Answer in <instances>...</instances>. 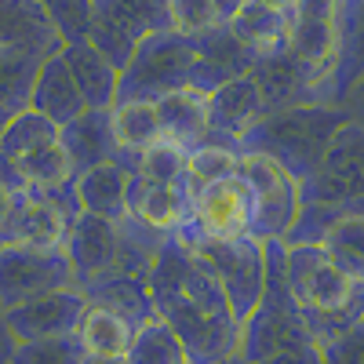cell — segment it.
<instances>
[{
    "label": "cell",
    "mask_w": 364,
    "mask_h": 364,
    "mask_svg": "<svg viewBox=\"0 0 364 364\" xmlns=\"http://www.w3.org/2000/svg\"><path fill=\"white\" fill-rule=\"evenodd\" d=\"M84 350L77 336L44 339V343H15L11 364H84Z\"/></svg>",
    "instance_id": "74e56055"
},
{
    "label": "cell",
    "mask_w": 364,
    "mask_h": 364,
    "mask_svg": "<svg viewBox=\"0 0 364 364\" xmlns=\"http://www.w3.org/2000/svg\"><path fill=\"white\" fill-rule=\"evenodd\" d=\"M346 124H350V113L336 106H295L281 113H266L248 132V139L240 142V154H259L273 161L302 186L321 168L331 139Z\"/></svg>",
    "instance_id": "3957f363"
},
{
    "label": "cell",
    "mask_w": 364,
    "mask_h": 364,
    "mask_svg": "<svg viewBox=\"0 0 364 364\" xmlns=\"http://www.w3.org/2000/svg\"><path fill=\"white\" fill-rule=\"evenodd\" d=\"M317 248L328 255V262L336 266L346 281H353L360 288L364 284V211L336 219L324 230V237L317 240Z\"/></svg>",
    "instance_id": "4dcf8cb0"
},
{
    "label": "cell",
    "mask_w": 364,
    "mask_h": 364,
    "mask_svg": "<svg viewBox=\"0 0 364 364\" xmlns=\"http://www.w3.org/2000/svg\"><path fill=\"white\" fill-rule=\"evenodd\" d=\"M124 364H190V357L164 321H149L135 328V339L124 353Z\"/></svg>",
    "instance_id": "e575fe53"
},
{
    "label": "cell",
    "mask_w": 364,
    "mask_h": 364,
    "mask_svg": "<svg viewBox=\"0 0 364 364\" xmlns=\"http://www.w3.org/2000/svg\"><path fill=\"white\" fill-rule=\"evenodd\" d=\"M84 364H124V357H87Z\"/></svg>",
    "instance_id": "7bdbcfd3"
},
{
    "label": "cell",
    "mask_w": 364,
    "mask_h": 364,
    "mask_svg": "<svg viewBox=\"0 0 364 364\" xmlns=\"http://www.w3.org/2000/svg\"><path fill=\"white\" fill-rule=\"evenodd\" d=\"M197 262L211 273L230 302V310L237 324H245V317L255 310V302L262 295L266 281V245L255 237H240V240H182Z\"/></svg>",
    "instance_id": "52a82bcc"
},
{
    "label": "cell",
    "mask_w": 364,
    "mask_h": 364,
    "mask_svg": "<svg viewBox=\"0 0 364 364\" xmlns=\"http://www.w3.org/2000/svg\"><path fill=\"white\" fill-rule=\"evenodd\" d=\"M360 317H364V284H360Z\"/></svg>",
    "instance_id": "f6af8a7d"
},
{
    "label": "cell",
    "mask_w": 364,
    "mask_h": 364,
    "mask_svg": "<svg viewBox=\"0 0 364 364\" xmlns=\"http://www.w3.org/2000/svg\"><path fill=\"white\" fill-rule=\"evenodd\" d=\"M58 142V128L51 124V120H44L41 113L33 109H22L11 124L4 128V135H0V157L18 164L26 157H33L37 149Z\"/></svg>",
    "instance_id": "836d02e7"
},
{
    "label": "cell",
    "mask_w": 364,
    "mask_h": 364,
    "mask_svg": "<svg viewBox=\"0 0 364 364\" xmlns=\"http://www.w3.org/2000/svg\"><path fill=\"white\" fill-rule=\"evenodd\" d=\"M302 343H314V339H310V328L288 291L284 245L281 240H266V281H262V295L255 302V310L240 324L237 357L245 364H255L262 357H273L281 350L302 346Z\"/></svg>",
    "instance_id": "5b68a950"
},
{
    "label": "cell",
    "mask_w": 364,
    "mask_h": 364,
    "mask_svg": "<svg viewBox=\"0 0 364 364\" xmlns=\"http://www.w3.org/2000/svg\"><path fill=\"white\" fill-rule=\"evenodd\" d=\"M284 277L302 321L310 328L314 346L360 317V288L346 281L317 245L284 248Z\"/></svg>",
    "instance_id": "277c9868"
},
{
    "label": "cell",
    "mask_w": 364,
    "mask_h": 364,
    "mask_svg": "<svg viewBox=\"0 0 364 364\" xmlns=\"http://www.w3.org/2000/svg\"><path fill=\"white\" fill-rule=\"evenodd\" d=\"M73 336H77L84 357H124L132 339H135V328L128 321H120L117 314L87 302V310L80 314V324Z\"/></svg>",
    "instance_id": "f546056e"
},
{
    "label": "cell",
    "mask_w": 364,
    "mask_h": 364,
    "mask_svg": "<svg viewBox=\"0 0 364 364\" xmlns=\"http://www.w3.org/2000/svg\"><path fill=\"white\" fill-rule=\"evenodd\" d=\"M84 299L102 306V310H109V314H117L132 328H142L149 321H157V310H154V299H149L146 281H135V277H102L91 288H84Z\"/></svg>",
    "instance_id": "f1b7e54d"
},
{
    "label": "cell",
    "mask_w": 364,
    "mask_h": 364,
    "mask_svg": "<svg viewBox=\"0 0 364 364\" xmlns=\"http://www.w3.org/2000/svg\"><path fill=\"white\" fill-rule=\"evenodd\" d=\"M11 353H15V339H11L4 317H0V364H11Z\"/></svg>",
    "instance_id": "60d3db41"
},
{
    "label": "cell",
    "mask_w": 364,
    "mask_h": 364,
    "mask_svg": "<svg viewBox=\"0 0 364 364\" xmlns=\"http://www.w3.org/2000/svg\"><path fill=\"white\" fill-rule=\"evenodd\" d=\"M248 77L259 87L266 113H281V109H295V106H328V91L299 66V58L288 48L281 55L255 58Z\"/></svg>",
    "instance_id": "2e32d148"
},
{
    "label": "cell",
    "mask_w": 364,
    "mask_h": 364,
    "mask_svg": "<svg viewBox=\"0 0 364 364\" xmlns=\"http://www.w3.org/2000/svg\"><path fill=\"white\" fill-rule=\"evenodd\" d=\"M317 353H321V364H364V317L336 331L331 339L317 343Z\"/></svg>",
    "instance_id": "f35d334b"
},
{
    "label": "cell",
    "mask_w": 364,
    "mask_h": 364,
    "mask_svg": "<svg viewBox=\"0 0 364 364\" xmlns=\"http://www.w3.org/2000/svg\"><path fill=\"white\" fill-rule=\"evenodd\" d=\"M128 186H132V164L113 161L95 171H84L73 182V197L80 215H95L113 226L128 219Z\"/></svg>",
    "instance_id": "603a6c76"
},
{
    "label": "cell",
    "mask_w": 364,
    "mask_h": 364,
    "mask_svg": "<svg viewBox=\"0 0 364 364\" xmlns=\"http://www.w3.org/2000/svg\"><path fill=\"white\" fill-rule=\"evenodd\" d=\"M190 215V193H186V178L178 182H161V178H139L132 175L128 186V219L154 233L157 240L178 237Z\"/></svg>",
    "instance_id": "9a60e30c"
},
{
    "label": "cell",
    "mask_w": 364,
    "mask_h": 364,
    "mask_svg": "<svg viewBox=\"0 0 364 364\" xmlns=\"http://www.w3.org/2000/svg\"><path fill=\"white\" fill-rule=\"evenodd\" d=\"M18 197L15 193H8L4 186H0V226H4V219H8V211H11V204H15Z\"/></svg>",
    "instance_id": "b9f144b4"
},
{
    "label": "cell",
    "mask_w": 364,
    "mask_h": 364,
    "mask_svg": "<svg viewBox=\"0 0 364 364\" xmlns=\"http://www.w3.org/2000/svg\"><path fill=\"white\" fill-rule=\"evenodd\" d=\"M204 102H208V142L230 146V149H240L248 132L266 117L262 95L252 84V77H237L215 87Z\"/></svg>",
    "instance_id": "e0dca14e"
},
{
    "label": "cell",
    "mask_w": 364,
    "mask_h": 364,
    "mask_svg": "<svg viewBox=\"0 0 364 364\" xmlns=\"http://www.w3.org/2000/svg\"><path fill=\"white\" fill-rule=\"evenodd\" d=\"M288 51L328 91L331 70H336V51H339V4H331V0H302V4H295Z\"/></svg>",
    "instance_id": "4fadbf2b"
},
{
    "label": "cell",
    "mask_w": 364,
    "mask_h": 364,
    "mask_svg": "<svg viewBox=\"0 0 364 364\" xmlns=\"http://www.w3.org/2000/svg\"><path fill=\"white\" fill-rule=\"evenodd\" d=\"M154 106H157V117H161L164 142H175L178 149H186V154L208 142V102L193 87L171 91V95L157 99Z\"/></svg>",
    "instance_id": "484cf974"
},
{
    "label": "cell",
    "mask_w": 364,
    "mask_h": 364,
    "mask_svg": "<svg viewBox=\"0 0 364 364\" xmlns=\"http://www.w3.org/2000/svg\"><path fill=\"white\" fill-rule=\"evenodd\" d=\"M364 84V0L339 4V51L328 80V106H343L350 91Z\"/></svg>",
    "instance_id": "cb8c5ba5"
},
{
    "label": "cell",
    "mask_w": 364,
    "mask_h": 364,
    "mask_svg": "<svg viewBox=\"0 0 364 364\" xmlns=\"http://www.w3.org/2000/svg\"><path fill=\"white\" fill-rule=\"evenodd\" d=\"M357 91H364V84H360V87H357Z\"/></svg>",
    "instance_id": "bcb514c9"
},
{
    "label": "cell",
    "mask_w": 364,
    "mask_h": 364,
    "mask_svg": "<svg viewBox=\"0 0 364 364\" xmlns=\"http://www.w3.org/2000/svg\"><path fill=\"white\" fill-rule=\"evenodd\" d=\"M91 11H95L91 0H58V4H48L51 26H55L58 41H63V48L87 44V37H91Z\"/></svg>",
    "instance_id": "8d00e7d4"
},
{
    "label": "cell",
    "mask_w": 364,
    "mask_h": 364,
    "mask_svg": "<svg viewBox=\"0 0 364 364\" xmlns=\"http://www.w3.org/2000/svg\"><path fill=\"white\" fill-rule=\"evenodd\" d=\"M157 321H164L186 350L190 364H219L237 353L240 324L223 288L178 237H168L146 277Z\"/></svg>",
    "instance_id": "6da1fadb"
},
{
    "label": "cell",
    "mask_w": 364,
    "mask_h": 364,
    "mask_svg": "<svg viewBox=\"0 0 364 364\" xmlns=\"http://www.w3.org/2000/svg\"><path fill=\"white\" fill-rule=\"evenodd\" d=\"M87 310V299L77 288H63V291H48L22 302V306L0 314L11 331L15 343H44V339H63L73 336L80 314Z\"/></svg>",
    "instance_id": "5bb4252c"
},
{
    "label": "cell",
    "mask_w": 364,
    "mask_h": 364,
    "mask_svg": "<svg viewBox=\"0 0 364 364\" xmlns=\"http://www.w3.org/2000/svg\"><path fill=\"white\" fill-rule=\"evenodd\" d=\"M233 15V4L219 0H168V29L186 41H200L223 29Z\"/></svg>",
    "instance_id": "d6a6232c"
},
{
    "label": "cell",
    "mask_w": 364,
    "mask_h": 364,
    "mask_svg": "<svg viewBox=\"0 0 364 364\" xmlns=\"http://www.w3.org/2000/svg\"><path fill=\"white\" fill-rule=\"evenodd\" d=\"M63 288H73V269L63 248L0 245V314Z\"/></svg>",
    "instance_id": "30bf717a"
},
{
    "label": "cell",
    "mask_w": 364,
    "mask_h": 364,
    "mask_svg": "<svg viewBox=\"0 0 364 364\" xmlns=\"http://www.w3.org/2000/svg\"><path fill=\"white\" fill-rule=\"evenodd\" d=\"M291 15H295V4L248 0V4H233V15H230L226 29L252 58H269V55H281L288 48Z\"/></svg>",
    "instance_id": "d6986e66"
},
{
    "label": "cell",
    "mask_w": 364,
    "mask_h": 364,
    "mask_svg": "<svg viewBox=\"0 0 364 364\" xmlns=\"http://www.w3.org/2000/svg\"><path fill=\"white\" fill-rule=\"evenodd\" d=\"M58 146H63L73 175H84V171H95L102 164L120 161L113 124H109V109H84L77 120L63 124L58 128Z\"/></svg>",
    "instance_id": "ffe728a7"
},
{
    "label": "cell",
    "mask_w": 364,
    "mask_h": 364,
    "mask_svg": "<svg viewBox=\"0 0 364 364\" xmlns=\"http://www.w3.org/2000/svg\"><path fill=\"white\" fill-rule=\"evenodd\" d=\"M168 29V0H99L91 11V37L95 48L117 73L132 63L142 41Z\"/></svg>",
    "instance_id": "ba28073f"
},
{
    "label": "cell",
    "mask_w": 364,
    "mask_h": 364,
    "mask_svg": "<svg viewBox=\"0 0 364 364\" xmlns=\"http://www.w3.org/2000/svg\"><path fill=\"white\" fill-rule=\"evenodd\" d=\"M252 233V200L237 175L211 182L190 197V215L178 240H240Z\"/></svg>",
    "instance_id": "8fae6325"
},
{
    "label": "cell",
    "mask_w": 364,
    "mask_h": 364,
    "mask_svg": "<svg viewBox=\"0 0 364 364\" xmlns=\"http://www.w3.org/2000/svg\"><path fill=\"white\" fill-rule=\"evenodd\" d=\"M237 178L245 182L252 200V233L255 240H284L299 215V182L259 154L237 157Z\"/></svg>",
    "instance_id": "9c48e42d"
},
{
    "label": "cell",
    "mask_w": 364,
    "mask_h": 364,
    "mask_svg": "<svg viewBox=\"0 0 364 364\" xmlns=\"http://www.w3.org/2000/svg\"><path fill=\"white\" fill-rule=\"evenodd\" d=\"M219 364H245V360H240V357L233 353V357H226V360H219Z\"/></svg>",
    "instance_id": "ee69618b"
},
{
    "label": "cell",
    "mask_w": 364,
    "mask_h": 364,
    "mask_svg": "<svg viewBox=\"0 0 364 364\" xmlns=\"http://www.w3.org/2000/svg\"><path fill=\"white\" fill-rule=\"evenodd\" d=\"M237 157L240 149L230 146H215V142H204L197 149L186 154V193H200L211 182H223L230 175H237Z\"/></svg>",
    "instance_id": "d590c367"
},
{
    "label": "cell",
    "mask_w": 364,
    "mask_h": 364,
    "mask_svg": "<svg viewBox=\"0 0 364 364\" xmlns=\"http://www.w3.org/2000/svg\"><path fill=\"white\" fill-rule=\"evenodd\" d=\"M29 109L41 113L44 120H51L55 128L70 124V120H77L87 106H84V95L77 91L66 63H63V51L58 55H48L37 77H33V95H29Z\"/></svg>",
    "instance_id": "d4e9b609"
},
{
    "label": "cell",
    "mask_w": 364,
    "mask_h": 364,
    "mask_svg": "<svg viewBox=\"0 0 364 364\" xmlns=\"http://www.w3.org/2000/svg\"><path fill=\"white\" fill-rule=\"evenodd\" d=\"M255 364H321V353L314 343H302V346H291V350H281L273 357H262Z\"/></svg>",
    "instance_id": "ab89813d"
},
{
    "label": "cell",
    "mask_w": 364,
    "mask_h": 364,
    "mask_svg": "<svg viewBox=\"0 0 364 364\" xmlns=\"http://www.w3.org/2000/svg\"><path fill=\"white\" fill-rule=\"evenodd\" d=\"M109 124H113V139H117L120 161L132 164V168H135V161L146 154L149 146H157L164 139L161 117H157L154 102H113Z\"/></svg>",
    "instance_id": "83f0119b"
},
{
    "label": "cell",
    "mask_w": 364,
    "mask_h": 364,
    "mask_svg": "<svg viewBox=\"0 0 364 364\" xmlns=\"http://www.w3.org/2000/svg\"><path fill=\"white\" fill-rule=\"evenodd\" d=\"M193 58H197L193 41L171 33V29L154 33L149 41L139 44L132 63L120 70L117 102H157V99L171 95V91L190 87Z\"/></svg>",
    "instance_id": "8992f818"
},
{
    "label": "cell",
    "mask_w": 364,
    "mask_h": 364,
    "mask_svg": "<svg viewBox=\"0 0 364 364\" xmlns=\"http://www.w3.org/2000/svg\"><path fill=\"white\" fill-rule=\"evenodd\" d=\"M197 44V58H193V73H190V87L197 91V95H211L215 87L237 80V77H248L252 66H255V58L240 48L233 41V33L223 26L215 29V33H208Z\"/></svg>",
    "instance_id": "7402d4cb"
},
{
    "label": "cell",
    "mask_w": 364,
    "mask_h": 364,
    "mask_svg": "<svg viewBox=\"0 0 364 364\" xmlns=\"http://www.w3.org/2000/svg\"><path fill=\"white\" fill-rule=\"evenodd\" d=\"M357 211H364V124L350 120L331 139L321 168L299 186V215L281 245H317L331 223Z\"/></svg>",
    "instance_id": "7a4b0ae2"
},
{
    "label": "cell",
    "mask_w": 364,
    "mask_h": 364,
    "mask_svg": "<svg viewBox=\"0 0 364 364\" xmlns=\"http://www.w3.org/2000/svg\"><path fill=\"white\" fill-rule=\"evenodd\" d=\"M0 51H22V55H58V41L48 4H26V0H0Z\"/></svg>",
    "instance_id": "44dd1931"
},
{
    "label": "cell",
    "mask_w": 364,
    "mask_h": 364,
    "mask_svg": "<svg viewBox=\"0 0 364 364\" xmlns=\"http://www.w3.org/2000/svg\"><path fill=\"white\" fill-rule=\"evenodd\" d=\"M63 63H66L77 91L84 95V106L87 109H113L117 84H120L117 66H109L91 44H70V48H63Z\"/></svg>",
    "instance_id": "4316f807"
},
{
    "label": "cell",
    "mask_w": 364,
    "mask_h": 364,
    "mask_svg": "<svg viewBox=\"0 0 364 364\" xmlns=\"http://www.w3.org/2000/svg\"><path fill=\"white\" fill-rule=\"evenodd\" d=\"M44 58L22 55V51H0V135L11 120L29 109V95H33V77Z\"/></svg>",
    "instance_id": "1f68e13d"
},
{
    "label": "cell",
    "mask_w": 364,
    "mask_h": 364,
    "mask_svg": "<svg viewBox=\"0 0 364 364\" xmlns=\"http://www.w3.org/2000/svg\"><path fill=\"white\" fill-rule=\"evenodd\" d=\"M117 245H120V226L95 219V215H77L66 237V259L73 269V288L84 291L95 281H102L117 262Z\"/></svg>",
    "instance_id": "ac0fdd59"
},
{
    "label": "cell",
    "mask_w": 364,
    "mask_h": 364,
    "mask_svg": "<svg viewBox=\"0 0 364 364\" xmlns=\"http://www.w3.org/2000/svg\"><path fill=\"white\" fill-rule=\"evenodd\" d=\"M77 211V197L70 193H55V197H41V193H22L4 226H0V245H26V248H66V237Z\"/></svg>",
    "instance_id": "7c38bea8"
}]
</instances>
